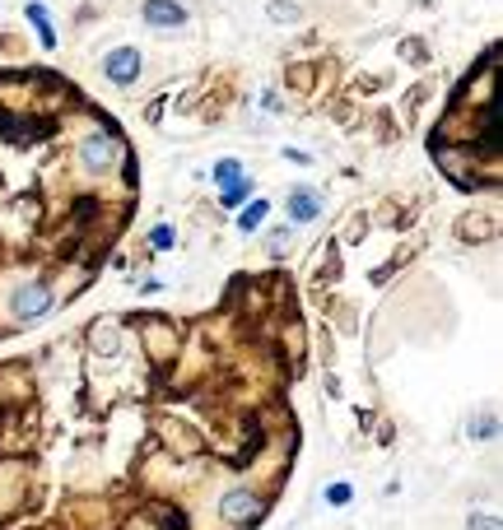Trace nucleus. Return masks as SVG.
<instances>
[{
	"instance_id": "1",
	"label": "nucleus",
	"mask_w": 503,
	"mask_h": 530,
	"mask_svg": "<svg viewBox=\"0 0 503 530\" xmlns=\"http://www.w3.org/2000/svg\"><path fill=\"white\" fill-rule=\"evenodd\" d=\"M117 158H122V140H117V135H103V131L85 135V145H80V163H85V173H107Z\"/></svg>"
},
{
	"instance_id": "2",
	"label": "nucleus",
	"mask_w": 503,
	"mask_h": 530,
	"mask_svg": "<svg viewBox=\"0 0 503 530\" xmlns=\"http://www.w3.org/2000/svg\"><path fill=\"white\" fill-rule=\"evenodd\" d=\"M47 307H52V289H47V284H19L15 298H10L15 321H37Z\"/></svg>"
},
{
	"instance_id": "3",
	"label": "nucleus",
	"mask_w": 503,
	"mask_h": 530,
	"mask_svg": "<svg viewBox=\"0 0 503 530\" xmlns=\"http://www.w3.org/2000/svg\"><path fill=\"white\" fill-rule=\"evenodd\" d=\"M219 516L228 525H247V521L261 516V503H257V494H247V488H228L224 503H219Z\"/></svg>"
},
{
	"instance_id": "4",
	"label": "nucleus",
	"mask_w": 503,
	"mask_h": 530,
	"mask_svg": "<svg viewBox=\"0 0 503 530\" xmlns=\"http://www.w3.org/2000/svg\"><path fill=\"white\" fill-rule=\"evenodd\" d=\"M103 70H107L112 85H136V79H140V52L136 47H117L103 61Z\"/></svg>"
},
{
	"instance_id": "5",
	"label": "nucleus",
	"mask_w": 503,
	"mask_h": 530,
	"mask_svg": "<svg viewBox=\"0 0 503 530\" xmlns=\"http://www.w3.org/2000/svg\"><path fill=\"white\" fill-rule=\"evenodd\" d=\"M145 24L149 28H182L186 24V10L177 5V0H145Z\"/></svg>"
},
{
	"instance_id": "6",
	"label": "nucleus",
	"mask_w": 503,
	"mask_h": 530,
	"mask_svg": "<svg viewBox=\"0 0 503 530\" xmlns=\"http://www.w3.org/2000/svg\"><path fill=\"white\" fill-rule=\"evenodd\" d=\"M317 210H322V195H317L313 186H294V191H289V219H294V224H313Z\"/></svg>"
},
{
	"instance_id": "7",
	"label": "nucleus",
	"mask_w": 503,
	"mask_h": 530,
	"mask_svg": "<svg viewBox=\"0 0 503 530\" xmlns=\"http://www.w3.org/2000/svg\"><path fill=\"white\" fill-rule=\"evenodd\" d=\"M266 15H270V24H298L303 19V5H298V0H270V5H266Z\"/></svg>"
},
{
	"instance_id": "8",
	"label": "nucleus",
	"mask_w": 503,
	"mask_h": 530,
	"mask_svg": "<svg viewBox=\"0 0 503 530\" xmlns=\"http://www.w3.org/2000/svg\"><path fill=\"white\" fill-rule=\"evenodd\" d=\"M28 19H33L37 37H43V47H56V33H52V24H47V10L37 5V0H33V5H28Z\"/></svg>"
},
{
	"instance_id": "9",
	"label": "nucleus",
	"mask_w": 503,
	"mask_h": 530,
	"mask_svg": "<svg viewBox=\"0 0 503 530\" xmlns=\"http://www.w3.org/2000/svg\"><path fill=\"white\" fill-rule=\"evenodd\" d=\"M215 182H219V186L243 182V163H238V158H219V163H215Z\"/></svg>"
},
{
	"instance_id": "10",
	"label": "nucleus",
	"mask_w": 503,
	"mask_h": 530,
	"mask_svg": "<svg viewBox=\"0 0 503 530\" xmlns=\"http://www.w3.org/2000/svg\"><path fill=\"white\" fill-rule=\"evenodd\" d=\"M266 210H270V205H266V200H252V205H247V210L238 215V228H243V233H252V228H261V224H266Z\"/></svg>"
},
{
	"instance_id": "11",
	"label": "nucleus",
	"mask_w": 503,
	"mask_h": 530,
	"mask_svg": "<svg viewBox=\"0 0 503 530\" xmlns=\"http://www.w3.org/2000/svg\"><path fill=\"white\" fill-rule=\"evenodd\" d=\"M243 195H247V182H234V186H224V205H238Z\"/></svg>"
},
{
	"instance_id": "12",
	"label": "nucleus",
	"mask_w": 503,
	"mask_h": 530,
	"mask_svg": "<svg viewBox=\"0 0 503 530\" xmlns=\"http://www.w3.org/2000/svg\"><path fill=\"white\" fill-rule=\"evenodd\" d=\"M471 530H498V521L494 516H485V512H471V521H467Z\"/></svg>"
},
{
	"instance_id": "13",
	"label": "nucleus",
	"mask_w": 503,
	"mask_h": 530,
	"mask_svg": "<svg viewBox=\"0 0 503 530\" xmlns=\"http://www.w3.org/2000/svg\"><path fill=\"white\" fill-rule=\"evenodd\" d=\"M327 498H331V503H350V484H331Z\"/></svg>"
}]
</instances>
